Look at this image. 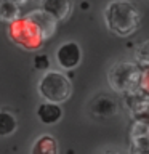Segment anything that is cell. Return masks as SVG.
Masks as SVG:
<instances>
[{
	"mask_svg": "<svg viewBox=\"0 0 149 154\" xmlns=\"http://www.w3.org/2000/svg\"><path fill=\"white\" fill-rule=\"evenodd\" d=\"M104 23L115 35L127 37L141 24V14L135 3L128 0H112L104 10Z\"/></svg>",
	"mask_w": 149,
	"mask_h": 154,
	"instance_id": "cell-1",
	"label": "cell"
},
{
	"mask_svg": "<svg viewBox=\"0 0 149 154\" xmlns=\"http://www.w3.org/2000/svg\"><path fill=\"white\" fill-rule=\"evenodd\" d=\"M141 74L143 71L133 63H115L108 72V82L111 88L117 93L132 95L139 91L141 84Z\"/></svg>",
	"mask_w": 149,
	"mask_h": 154,
	"instance_id": "cell-2",
	"label": "cell"
},
{
	"mask_svg": "<svg viewBox=\"0 0 149 154\" xmlns=\"http://www.w3.org/2000/svg\"><path fill=\"white\" fill-rule=\"evenodd\" d=\"M37 91L42 100L51 103H64L72 95L71 79L59 71H48L38 80Z\"/></svg>",
	"mask_w": 149,
	"mask_h": 154,
	"instance_id": "cell-3",
	"label": "cell"
},
{
	"mask_svg": "<svg viewBox=\"0 0 149 154\" xmlns=\"http://www.w3.org/2000/svg\"><path fill=\"white\" fill-rule=\"evenodd\" d=\"M10 34H11V37L14 38L16 43H19L23 47H27V48H35L40 43H43V38L40 35V32H38V29L29 18L14 19Z\"/></svg>",
	"mask_w": 149,
	"mask_h": 154,
	"instance_id": "cell-4",
	"label": "cell"
},
{
	"mask_svg": "<svg viewBox=\"0 0 149 154\" xmlns=\"http://www.w3.org/2000/svg\"><path fill=\"white\" fill-rule=\"evenodd\" d=\"M82 50L77 42H66L56 50V63L64 71H71L80 64Z\"/></svg>",
	"mask_w": 149,
	"mask_h": 154,
	"instance_id": "cell-5",
	"label": "cell"
},
{
	"mask_svg": "<svg viewBox=\"0 0 149 154\" xmlns=\"http://www.w3.org/2000/svg\"><path fill=\"white\" fill-rule=\"evenodd\" d=\"M117 111H119V106L115 103V100L106 93L96 95L90 101V114L99 120L112 117V116L117 114Z\"/></svg>",
	"mask_w": 149,
	"mask_h": 154,
	"instance_id": "cell-6",
	"label": "cell"
},
{
	"mask_svg": "<svg viewBox=\"0 0 149 154\" xmlns=\"http://www.w3.org/2000/svg\"><path fill=\"white\" fill-rule=\"evenodd\" d=\"M27 18L35 24V27L38 29V32H40L43 42L48 40V38L56 32L58 19H55L50 13H47L45 10H42V8L40 10H34V11H31L27 14Z\"/></svg>",
	"mask_w": 149,
	"mask_h": 154,
	"instance_id": "cell-7",
	"label": "cell"
},
{
	"mask_svg": "<svg viewBox=\"0 0 149 154\" xmlns=\"http://www.w3.org/2000/svg\"><path fill=\"white\" fill-rule=\"evenodd\" d=\"M37 117L42 124L45 125H53L59 122L62 117V109L58 103H51V101H43L37 108Z\"/></svg>",
	"mask_w": 149,
	"mask_h": 154,
	"instance_id": "cell-8",
	"label": "cell"
},
{
	"mask_svg": "<svg viewBox=\"0 0 149 154\" xmlns=\"http://www.w3.org/2000/svg\"><path fill=\"white\" fill-rule=\"evenodd\" d=\"M42 10L55 19H66L72 11V0H42Z\"/></svg>",
	"mask_w": 149,
	"mask_h": 154,
	"instance_id": "cell-9",
	"label": "cell"
},
{
	"mask_svg": "<svg viewBox=\"0 0 149 154\" xmlns=\"http://www.w3.org/2000/svg\"><path fill=\"white\" fill-rule=\"evenodd\" d=\"M32 152L34 154H56L58 152V143L50 135H43V137H40L34 143Z\"/></svg>",
	"mask_w": 149,
	"mask_h": 154,
	"instance_id": "cell-10",
	"label": "cell"
},
{
	"mask_svg": "<svg viewBox=\"0 0 149 154\" xmlns=\"http://www.w3.org/2000/svg\"><path fill=\"white\" fill-rule=\"evenodd\" d=\"M18 119L8 111H0V137H10L16 132Z\"/></svg>",
	"mask_w": 149,
	"mask_h": 154,
	"instance_id": "cell-11",
	"label": "cell"
},
{
	"mask_svg": "<svg viewBox=\"0 0 149 154\" xmlns=\"http://www.w3.org/2000/svg\"><path fill=\"white\" fill-rule=\"evenodd\" d=\"M18 18H19L18 5L10 2V0H0V21L13 23Z\"/></svg>",
	"mask_w": 149,
	"mask_h": 154,
	"instance_id": "cell-12",
	"label": "cell"
},
{
	"mask_svg": "<svg viewBox=\"0 0 149 154\" xmlns=\"http://www.w3.org/2000/svg\"><path fill=\"white\" fill-rule=\"evenodd\" d=\"M136 61L144 67H149V40L136 50Z\"/></svg>",
	"mask_w": 149,
	"mask_h": 154,
	"instance_id": "cell-13",
	"label": "cell"
},
{
	"mask_svg": "<svg viewBox=\"0 0 149 154\" xmlns=\"http://www.w3.org/2000/svg\"><path fill=\"white\" fill-rule=\"evenodd\" d=\"M34 67L38 71H47L50 67V60L47 55H35L34 56Z\"/></svg>",
	"mask_w": 149,
	"mask_h": 154,
	"instance_id": "cell-14",
	"label": "cell"
},
{
	"mask_svg": "<svg viewBox=\"0 0 149 154\" xmlns=\"http://www.w3.org/2000/svg\"><path fill=\"white\" fill-rule=\"evenodd\" d=\"M10 2H13V3H16V5H18V7H19V5H24V3H26V2H27V0H10Z\"/></svg>",
	"mask_w": 149,
	"mask_h": 154,
	"instance_id": "cell-15",
	"label": "cell"
}]
</instances>
